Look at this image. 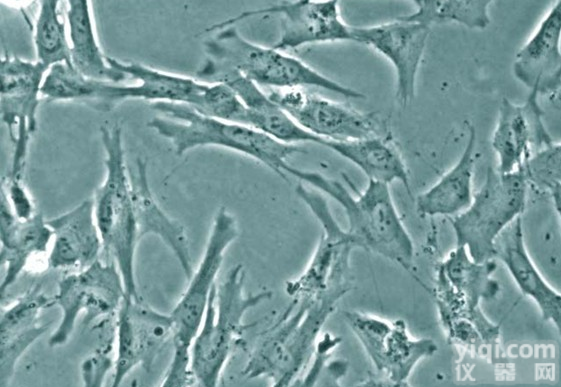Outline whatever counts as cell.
Instances as JSON below:
<instances>
[{
  "mask_svg": "<svg viewBox=\"0 0 561 387\" xmlns=\"http://www.w3.org/2000/svg\"><path fill=\"white\" fill-rule=\"evenodd\" d=\"M284 173L330 196L344 210L346 229L356 248L380 255L406 270L414 256L413 241L395 207L388 184L368 181L366 188L351 193L341 182L324 174L296 168L289 163Z\"/></svg>",
  "mask_w": 561,
  "mask_h": 387,
  "instance_id": "1",
  "label": "cell"
},
{
  "mask_svg": "<svg viewBox=\"0 0 561 387\" xmlns=\"http://www.w3.org/2000/svg\"><path fill=\"white\" fill-rule=\"evenodd\" d=\"M152 109L162 113L147 126L173 145L178 156L202 146H217L250 157L283 179L287 159L304 150L295 144L279 142L243 124L213 118L179 103L153 102Z\"/></svg>",
  "mask_w": 561,
  "mask_h": 387,
  "instance_id": "2",
  "label": "cell"
},
{
  "mask_svg": "<svg viewBox=\"0 0 561 387\" xmlns=\"http://www.w3.org/2000/svg\"><path fill=\"white\" fill-rule=\"evenodd\" d=\"M339 301L292 299L249 354L241 375L266 378L272 386L294 385Z\"/></svg>",
  "mask_w": 561,
  "mask_h": 387,
  "instance_id": "3",
  "label": "cell"
},
{
  "mask_svg": "<svg viewBox=\"0 0 561 387\" xmlns=\"http://www.w3.org/2000/svg\"><path fill=\"white\" fill-rule=\"evenodd\" d=\"M273 292L245 291L242 264L232 266L212 289L202 324L191 345V372L194 384L218 385L231 355L245 330L246 314L272 298Z\"/></svg>",
  "mask_w": 561,
  "mask_h": 387,
  "instance_id": "4",
  "label": "cell"
},
{
  "mask_svg": "<svg viewBox=\"0 0 561 387\" xmlns=\"http://www.w3.org/2000/svg\"><path fill=\"white\" fill-rule=\"evenodd\" d=\"M100 136L105 152V178L93 199L94 216L104 250L118 267L127 297L140 298L135 276V254L140 241L127 170L122 130L103 124Z\"/></svg>",
  "mask_w": 561,
  "mask_h": 387,
  "instance_id": "5",
  "label": "cell"
},
{
  "mask_svg": "<svg viewBox=\"0 0 561 387\" xmlns=\"http://www.w3.org/2000/svg\"><path fill=\"white\" fill-rule=\"evenodd\" d=\"M239 236L235 216L221 206L216 211L198 266L170 313L173 321V356L161 386L194 384L191 372V345L202 324L212 289L227 249Z\"/></svg>",
  "mask_w": 561,
  "mask_h": 387,
  "instance_id": "6",
  "label": "cell"
},
{
  "mask_svg": "<svg viewBox=\"0 0 561 387\" xmlns=\"http://www.w3.org/2000/svg\"><path fill=\"white\" fill-rule=\"evenodd\" d=\"M215 34L204 42L205 61L234 70L258 85L276 89L305 86L328 90L345 98H364L363 93L323 75L287 52L247 40L235 25L213 26Z\"/></svg>",
  "mask_w": 561,
  "mask_h": 387,
  "instance_id": "7",
  "label": "cell"
},
{
  "mask_svg": "<svg viewBox=\"0 0 561 387\" xmlns=\"http://www.w3.org/2000/svg\"><path fill=\"white\" fill-rule=\"evenodd\" d=\"M321 227L318 243L305 269L284 284L292 299L334 298L340 301L353 287L351 253L356 249L352 237L335 219L321 192L303 183L295 188Z\"/></svg>",
  "mask_w": 561,
  "mask_h": 387,
  "instance_id": "8",
  "label": "cell"
},
{
  "mask_svg": "<svg viewBox=\"0 0 561 387\" xmlns=\"http://www.w3.org/2000/svg\"><path fill=\"white\" fill-rule=\"evenodd\" d=\"M527 188L520 169L500 173L489 166L469 207L452 220L457 246L476 262L495 259L498 236L524 212Z\"/></svg>",
  "mask_w": 561,
  "mask_h": 387,
  "instance_id": "9",
  "label": "cell"
},
{
  "mask_svg": "<svg viewBox=\"0 0 561 387\" xmlns=\"http://www.w3.org/2000/svg\"><path fill=\"white\" fill-rule=\"evenodd\" d=\"M496 269L495 259L476 262L462 246H456L437 265L435 301L443 328L467 321L498 343L500 328L485 316L480 306L499 291V284L493 279Z\"/></svg>",
  "mask_w": 561,
  "mask_h": 387,
  "instance_id": "10",
  "label": "cell"
},
{
  "mask_svg": "<svg viewBox=\"0 0 561 387\" xmlns=\"http://www.w3.org/2000/svg\"><path fill=\"white\" fill-rule=\"evenodd\" d=\"M126 295L121 273L114 262L96 260L79 272L62 277L53 296L61 311L58 326L49 337L52 348L66 344L84 314V323L116 313Z\"/></svg>",
  "mask_w": 561,
  "mask_h": 387,
  "instance_id": "11",
  "label": "cell"
},
{
  "mask_svg": "<svg viewBox=\"0 0 561 387\" xmlns=\"http://www.w3.org/2000/svg\"><path fill=\"white\" fill-rule=\"evenodd\" d=\"M344 319L374 368L391 385H408L422 359L437 351L430 338H414L403 319L388 320L359 311L344 312Z\"/></svg>",
  "mask_w": 561,
  "mask_h": 387,
  "instance_id": "12",
  "label": "cell"
},
{
  "mask_svg": "<svg viewBox=\"0 0 561 387\" xmlns=\"http://www.w3.org/2000/svg\"><path fill=\"white\" fill-rule=\"evenodd\" d=\"M48 71L40 62L6 55L1 60V118L14 143L7 178L23 180L30 136L37 127L41 86Z\"/></svg>",
  "mask_w": 561,
  "mask_h": 387,
  "instance_id": "13",
  "label": "cell"
},
{
  "mask_svg": "<svg viewBox=\"0 0 561 387\" xmlns=\"http://www.w3.org/2000/svg\"><path fill=\"white\" fill-rule=\"evenodd\" d=\"M268 95L300 127L323 140L344 141L382 135V122L375 113L360 112L301 88L276 89Z\"/></svg>",
  "mask_w": 561,
  "mask_h": 387,
  "instance_id": "14",
  "label": "cell"
},
{
  "mask_svg": "<svg viewBox=\"0 0 561 387\" xmlns=\"http://www.w3.org/2000/svg\"><path fill=\"white\" fill-rule=\"evenodd\" d=\"M265 14L280 16V37L273 47L284 52L310 44L353 41L352 26L342 19L338 1H283L245 11L217 26L235 25Z\"/></svg>",
  "mask_w": 561,
  "mask_h": 387,
  "instance_id": "15",
  "label": "cell"
},
{
  "mask_svg": "<svg viewBox=\"0 0 561 387\" xmlns=\"http://www.w3.org/2000/svg\"><path fill=\"white\" fill-rule=\"evenodd\" d=\"M172 331L170 314L151 308L140 298L125 295L117 311L113 386H119L139 365L149 370L166 341L172 338Z\"/></svg>",
  "mask_w": 561,
  "mask_h": 387,
  "instance_id": "16",
  "label": "cell"
},
{
  "mask_svg": "<svg viewBox=\"0 0 561 387\" xmlns=\"http://www.w3.org/2000/svg\"><path fill=\"white\" fill-rule=\"evenodd\" d=\"M430 27L396 18L393 21L353 27V41L382 54L396 73V99L406 106L415 97L417 73L425 52Z\"/></svg>",
  "mask_w": 561,
  "mask_h": 387,
  "instance_id": "17",
  "label": "cell"
},
{
  "mask_svg": "<svg viewBox=\"0 0 561 387\" xmlns=\"http://www.w3.org/2000/svg\"><path fill=\"white\" fill-rule=\"evenodd\" d=\"M204 82L230 87L246 108V125L286 144L310 142L321 145L323 139L300 127L259 85L242 74L203 61L196 72Z\"/></svg>",
  "mask_w": 561,
  "mask_h": 387,
  "instance_id": "18",
  "label": "cell"
},
{
  "mask_svg": "<svg viewBox=\"0 0 561 387\" xmlns=\"http://www.w3.org/2000/svg\"><path fill=\"white\" fill-rule=\"evenodd\" d=\"M538 94L530 91L523 104L502 98L491 145L498 157L496 170L510 173L521 167L533 153L554 140L543 122Z\"/></svg>",
  "mask_w": 561,
  "mask_h": 387,
  "instance_id": "19",
  "label": "cell"
},
{
  "mask_svg": "<svg viewBox=\"0 0 561 387\" xmlns=\"http://www.w3.org/2000/svg\"><path fill=\"white\" fill-rule=\"evenodd\" d=\"M560 1L515 54L513 74L530 91L558 99L561 82Z\"/></svg>",
  "mask_w": 561,
  "mask_h": 387,
  "instance_id": "20",
  "label": "cell"
},
{
  "mask_svg": "<svg viewBox=\"0 0 561 387\" xmlns=\"http://www.w3.org/2000/svg\"><path fill=\"white\" fill-rule=\"evenodd\" d=\"M54 305L40 288H33L1 308L0 317V385L11 384L16 366L25 352L48 330L41 324L44 309Z\"/></svg>",
  "mask_w": 561,
  "mask_h": 387,
  "instance_id": "21",
  "label": "cell"
},
{
  "mask_svg": "<svg viewBox=\"0 0 561 387\" xmlns=\"http://www.w3.org/2000/svg\"><path fill=\"white\" fill-rule=\"evenodd\" d=\"M53 232L47 265L52 269H84L98 260L102 239L94 216L93 199L47 220Z\"/></svg>",
  "mask_w": 561,
  "mask_h": 387,
  "instance_id": "22",
  "label": "cell"
},
{
  "mask_svg": "<svg viewBox=\"0 0 561 387\" xmlns=\"http://www.w3.org/2000/svg\"><path fill=\"white\" fill-rule=\"evenodd\" d=\"M496 255L507 268L520 291L537 305L542 318L560 330L561 296L533 263L524 241L521 217L498 236Z\"/></svg>",
  "mask_w": 561,
  "mask_h": 387,
  "instance_id": "23",
  "label": "cell"
},
{
  "mask_svg": "<svg viewBox=\"0 0 561 387\" xmlns=\"http://www.w3.org/2000/svg\"><path fill=\"white\" fill-rule=\"evenodd\" d=\"M52 237L53 232L41 213L27 220L19 219L1 191L0 262L5 269L0 285L2 296L34 256L47 252Z\"/></svg>",
  "mask_w": 561,
  "mask_h": 387,
  "instance_id": "24",
  "label": "cell"
},
{
  "mask_svg": "<svg viewBox=\"0 0 561 387\" xmlns=\"http://www.w3.org/2000/svg\"><path fill=\"white\" fill-rule=\"evenodd\" d=\"M133 206L140 240L152 234L158 237L173 253L186 279L194 269L189 240L184 226L171 218L158 204L150 188L147 164L136 160V169L130 176Z\"/></svg>",
  "mask_w": 561,
  "mask_h": 387,
  "instance_id": "25",
  "label": "cell"
},
{
  "mask_svg": "<svg viewBox=\"0 0 561 387\" xmlns=\"http://www.w3.org/2000/svg\"><path fill=\"white\" fill-rule=\"evenodd\" d=\"M468 130L466 145L455 165L416 197L418 213L430 217L456 216L471 204L474 196L476 130L473 124L469 125Z\"/></svg>",
  "mask_w": 561,
  "mask_h": 387,
  "instance_id": "26",
  "label": "cell"
},
{
  "mask_svg": "<svg viewBox=\"0 0 561 387\" xmlns=\"http://www.w3.org/2000/svg\"><path fill=\"white\" fill-rule=\"evenodd\" d=\"M41 95L50 101H80L102 112L130 99V85L88 78L72 64L51 66L42 83Z\"/></svg>",
  "mask_w": 561,
  "mask_h": 387,
  "instance_id": "27",
  "label": "cell"
},
{
  "mask_svg": "<svg viewBox=\"0 0 561 387\" xmlns=\"http://www.w3.org/2000/svg\"><path fill=\"white\" fill-rule=\"evenodd\" d=\"M321 145L356 165L369 181L388 185L399 181L411 194L406 164L387 136L376 135L344 141L323 140Z\"/></svg>",
  "mask_w": 561,
  "mask_h": 387,
  "instance_id": "28",
  "label": "cell"
},
{
  "mask_svg": "<svg viewBox=\"0 0 561 387\" xmlns=\"http://www.w3.org/2000/svg\"><path fill=\"white\" fill-rule=\"evenodd\" d=\"M66 17L71 63L84 76L119 84L128 77L112 67L100 48L92 15L86 0L67 1Z\"/></svg>",
  "mask_w": 561,
  "mask_h": 387,
  "instance_id": "29",
  "label": "cell"
},
{
  "mask_svg": "<svg viewBox=\"0 0 561 387\" xmlns=\"http://www.w3.org/2000/svg\"><path fill=\"white\" fill-rule=\"evenodd\" d=\"M107 61L127 77L139 81L134 85V99L179 103L197 109L208 86V82L164 72L140 63H125L109 56Z\"/></svg>",
  "mask_w": 561,
  "mask_h": 387,
  "instance_id": "30",
  "label": "cell"
},
{
  "mask_svg": "<svg viewBox=\"0 0 561 387\" xmlns=\"http://www.w3.org/2000/svg\"><path fill=\"white\" fill-rule=\"evenodd\" d=\"M493 1L416 0L414 12L398 18L426 25L455 22L470 29H485L490 24L489 6Z\"/></svg>",
  "mask_w": 561,
  "mask_h": 387,
  "instance_id": "31",
  "label": "cell"
},
{
  "mask_svg": "<svg viewBox=\"0 0 561 387\" xmlns=\"http://www.w3.org/2000/svg\"><path fill=\"white\" fill-rule=\"evenodd\" d=\"M59 1L43 0L34 27L37 61L46 68L58 63H71L69 38L58 11Z\"/></svg>",
  "mask_w": 561,
  "mask_h": 387,
  "instance_id": "32",
  "label": "cell"
},
{
  "mask_svg": "<svg viewBox=\"0 0 561 387\" xmlns=\"http://www.w3.org/2000/svg\"><path fill=\"white\" fill-rule=\"evenodd\" d=\"M527 185L549 195L560 216L561 145L552 143L533 152L519 168Z\"/></svg>",
  "mask_w": 561,
  "mask_h": 387,
  "instance_id": "33",
  "label": "cell"
},
{
  "mask_svg": "<svg viewBox=\"0 0 561 387\" xmlns=\"http://www.w3.org/2000/svg\"><path fill=\"white\" fill-rule=\"evenodd\" d=\"M195 110L223 121L246 125L244 104L236 93L223 83H208L201 103Z\"/></svg>",
  "mask_w": 561,
  "mask_h": 387,
  "instance_id": "34",
  "label": "cell"
},
{
  "mask_svg": "<svg viewBox=\"0 0 561 387\" xmlns=\"http://www.w3.org/2000/svg\"><path fill=\"white\" fill-rule=\"evenodd\" d=\"M1 191L6 195L13 212L19 219L27 220L37 213L23 180L6 177L2 180Z\"/></svg>",
  "mask_w": 561,
  "mask_h": 387,
  "instance_id": "35",
  "label": "cell"
},
{
  "mask_svg": "<svg viewBox=\"0 0 561 387\" xmlns=\"http://www.w3.org/2000/svg\"><path fill=\"white\" fill-rule=\"evenodd\" d=\"M114 369V361L103 350L85 358L81 364V378L84 386H103L104 381L111 369Z\"/></svg>",
  "mask_w": 561,
  "mask_h": 387,
  "instance_id": "36",
  "label": "cell"
},
{
  "mask_svg": "<svg viewBox=\"0 0 561 387\" xmlns=\"http://www.w3.org/2000/svg\"><path fill=\"white\" fill-rule=\"evenodd\" d=\"M340 342V337L334 336L330 333L320 335L312 352V355H314V361L312 362L311 368L298 384H316V381L321 375L327 359L330 358L332 351L340 344Z\"/></svg>",
  "mask_w": 561,
  "mask_h": 387,
  "instance_id": "37",
  "label": "cell"
}]
</instances>
